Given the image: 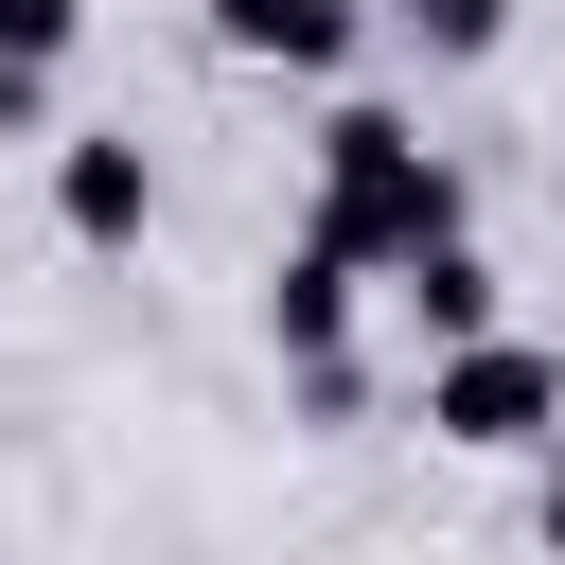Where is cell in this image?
I'll use <instances>...</instances> for the list:
<instances>
[{"label":"cell","instance_id":"obj_9","mask_svg":"<svg viewBox=\"0 0 565 565\" xmlns=\"http://www.w3.org/2000/svg\"><path fill=\"white\" fill-rule=\"evenodd\" d=\"M530 530H547V547H565V459H547V494H530Z\"/></svg>","mask_w":565,"mask_h":565},{"label":"cell","instance_id":"obj_3","mask_svg":"<svg viewBox=\"0 0 565 565\" xmlns=\"http://www.w3.org/2000/svg\"><path fill=\"white\" fill-rule=\"evenodd\" d=\"M53 230H71V247H141V230H159V159H141L124 124H71V141H53Z\"/></svg>","mask_w":565,"mask_h":565},{"label":"cell","instance_id":"obj_1","mask_svg":"<svg viewBox=\"0 0 565 565\" xmlns=\"http://www.w3.org/2000/svg\"><path fill=\"white\" fill-rule=\"evenodd\" d=\"M300 230H318V247H353V265L388 282L406 247H441V230H459V159H441L406 106H335V124H318V212H300Z\"/></svg>","mask_w":565,"mask_h":565},{"label":"cell","instance_id":"obj_2","mask_svg":"<svg viewBox=\"0 0 565 565\" xmlns=\"http://www.w3.org/2000/svg\"><path fill=\"white\" fill-rule=\"evenodd\" d=\"M424 424L459 441V459H530V441H565V353L547 335H441L424 353Z\"/></svg>","mask_w":565,"mask_h":565},{"label":"cell","instance_id":"obj_6","mask_svg":"<svg viewBox=\"0 0 565 565\" xmlns=\"http://www.w3.org/2000/svg\"><path fill=\"white\" fill-rule=\"evenodd\" d=\"M388 282H406V318H424V335H477V318H494V265H477L459 230H441V247H406Z\"/></svg>","mask_w":565,"mask_h":565},{"label":"cell","instance_id":"obj_7","mask_svg":"<svg viewBox=\"0 0 565 565\" xmlns=\"http://www.w3.org/2000/svg\"><path fill=\"white\" fill-rule=\"evenodd\" d=\"M388 35H424L441 71H477V53L512 35V0H388Z\"/></svg>","mask_w":565,"mask_h":565},{"label":"cell","instance_id":"obj_4","mask_svg":"<svg viewBox=\"0 0 565 565\" xmlns=\"http://www.w3.org/2000/svg\"><path fill=\"white\" fill-rule=\"evenodd\" d=\"M353 282H371L353 247H318V230L282 247V282H265V335H282V371H300V353H353Z\"/></svg>","mask_w":565,"mask_h":565},{"label":"cell","instance_id":"obj_5","mask_svg":"<svg viewBox=\"0 0 565 565\" xmlns=\"http://www.w3.org/2000/svg\"><path fill=\"white\" fill-rule=\"evenodd\" d=\"M212 35H230L247 71H335V53H353V0H212Z\"/></svg>","mask_w":565,"mask_h":565},{"label":"cell","instance_id":"obj_8","mask_svg":"<svg viewBox=\"0 0 565 565\" xmlns=\"http://www.w3.org/2000/svg\"><path fill=\"white\" fill-rule=\"evenodd\" d=\"M71 35H88V0H0V71H71Z\"/></svg>","mask_w":565,"mask_h":565}]
</instances>
